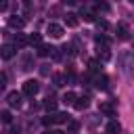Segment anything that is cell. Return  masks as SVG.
I'll return each instance as SVG.
<instances>
[{"label": "cell", "instance_id": "6da1fadb", "mask_svg": "<svg viewBox=\"0 0 134 134\" xmlns=\"http://www.w3.org/2000/svg\"><path fill=\"white\" fill-rule=\"evenodd\" d=\"M38 90H40V82H36V80H27V82H23L21 94H25V96H34V94H38Z\"/></svg>", "mask_w": 134, "mask_h": 134}, {"label": "cell", "instance_id": "7a4b0ae2", "mask_svg": "<svg viewBox=\"0 0 134 134\" xmlns=\"http://www.w3.org/2000/svg\"><path fill=\"white\" fill-rule=\"evenodd\" d=\"M46 34H48L50 38H61V36H63V25H59V23H48V25H46Z\"/></svg>", "mask_w": 134, "mask_h": 134}, {"label": "cell", "instance_id": "3957f363", "mask_svg": "<svg viewBox=\"0 0 134 134\" xmlns=\"http://www.w3.org/2000/svg\"><path fill=\"white\" fill-rule=\"evenodd\" d=\"M6 103H8V107H21V92H17V90L8 92L6 94Z\"/></svg>", "mask_w": 134, "mask_h": 134}, {"label": "cell", "instance_id": "277c9868", "mask_svg": "<svg viewBox=\"0 0 134 134\" xmlns=\"http://www.w3.org/2000/svg\"><path fill=\"white\" fill-rule=\"evenodd\" d=\"M98 111L105 113L107 117H113V115H115V107H113V103H109V100H103V103L98 105Z\"/></svg>", "mask_w": 134, "mask_h": 134}, {"label": "cell", "instance_id": "5b68a950", "mask_svg": "<svg viewBox=\"0 0 134 134\" xmlns=\"http://www.w3.org/2000/svg\"><path fill=\"white\" fill-rule=\"evenodd\" d=\"M13 44H15V48H23V46L29 44V38H25V34H15Z\"/></svg>", "mask_w": 134, "mask_h": 134}, {"label": "cell", "instance_id": "8992f818", "mask_svg": "<svg viewBox=\"0 0 134 134\" xmlns=\"http://www.w3.org/2000/svg\"><path fill=\"white\" fill-rule=\"evenodd\" d=\"M0 54H2V59H4V61L13 59V54H15V44H4V46L0 48Z\"/></svg>", "mask_w": 134, "mask_h": 134}, {"label": "cell", "instance_id": "52a82bcc", "mask_svg": "<svg viewBox=\"0 0 134 134\" xmlns=\"http://www.w3.org/2000/svg\"><path fill=\"white\" fill-rule=\"evenodd\" d=\"M77 111H84V109H88L90 107V96H77V100H75V105H73Z\"/></svg>", "mask_w": 134, "mask_h": 134}, {"label": "cell", "instance_id": "ba28073f", "mask_svg": "<svg viewBox=\"0 0 134 134\" xmlns=\"http://www.w3.org/2000/svg\"><path fill=\"white\" fill-rule=\"evenodd\" d=\"M109 80H107V75H103V73H98L96 77H94V86L96 88H100V90H107L109 88V84H107Z\"/></svg>", "mask_w": 134, "mask_h": 134}, {"label": "cell", "instance_id": "9c48e42d", "mask_svg": "<svg viewBox=\"0 0 134 134\" xmlns=\"http://www.w3.org/2000/svg\"><path fill=\"white\" fill-rule=\"evenodd\" d=\"M65 23H67V27H77L80 25V19H77L75 13H67L65 15Z\"/></svg>", "mask_w": 134, "mask_h": 134}, {"label": "cell", "instance_id": "30bf717a", "mask_svg": "<svg viewBox=\"0 0 134 134\" xmlns=\"http://www.w3.org/2000/svg\"><path fill=\"white\" fill-rule=\"evenodd\" d=\"M115 34H117V38L119 40H128V27H126V23H117V27H115Z\"/></svg>", "mask_w": 134, "mask_h": 134}, {"label": "cell", "instance_id": "8fae6325", "mask_svg": "<svg viewBox=\"0 0 134 134\" xmlns=\"http://www.w3.org/2000/svg\"><path fill=\"white\" fill-rule=\"evenodd\" d=\"M23 25H25V21H23L21 17H17V15L8 19V27H13V29H21Z\"/></svg>", "mask_w": 134, "mask_h": 134}, {"label": "cell", "instance_id": "7c38bea8", "mask_svg": "<svg viewBox=\"0 0 134 134\" xmlns=\"http://www.w3.org/2000/svg\"><path fill=\"white\" fill-rule=\"evenodd\" d=\"M121 130V126H119V121H115V119H111L109 124H107V134H117Z\"/></svg>", "mask_w": 134, "mask_h": 134}, {"label": "cell", "instance_id": "4fadbf2b", "mask_svg": "<svg viewBox=\"0 0 134 134\" xmlns=\"http://www.w3.org/2000/svg\"><path fill=\"white\" fill-rule=\"evenodd\" d=\"M36 54H38V57H48V54H52V46H46V44H42V46H38Z\"/></svg>", "mask_w": 134, "mask_h": 134}, {"label": "cell", "instance_id": "5bb4252c", "mask_svg": "<svg viewBox=\"0 0 134 134\" xmlns=\"http://www.w3.org/2000/svg\"><path fill=\"white\" fill-rule=\"evenodd\" d=\"M75 100H77V94L75 92H65V96H63V103L65 105H75Z\"/></svg>", "mask_w": 134, "mask_h": 134}, {"label": "cell", "instance_id": "9a60e30c", "mask_svg": "<svg viewBox=\"0 0 134 134\" xmlns=\"http://www.w3.org/2000/svg\"><path fill=\"white\" fill-rule=\"evenodd\" d=\"M44 109H46V111H50V113H52V111H57V100H54L52 96H48V98L44 100Z\"/></svg>", "mask_w": 134, "mask_h": 134}, {"label": "cell", "instance_id": "2e32d148", "mask_svg": "<svg viewBox=\"0 0 134 134\" xmlns=\"http://www.w3.org/2000/svg\"><path fill=\"white\" fill-rule=\"evenodd\" d=\"M96 44H98V48H109V38L107 36H96Z\"/></svg>", "mask_w": 134, "mask_h": 134}, {"label": "cell", "instance_id": "e0dca14e", "mask_svg": "<svg viewBox=\"0 0 134 134\" xmlns=\"http://www.w3.org/2000/svg\"><path fill=\"white\" fill-rule=\"evenodd\" d=\"M98 69H100V63H98V61H94V59L88 61V71H90V73H96V75H98Z\"/></svg>", "mask_w": 134, "mask_h": 134}, {"label": "cell", "instance_id": "ac0fdd59", "mask_svg": "<svg viewBox=\"0 0 134 134\" xmlns=\"http://www.w3.org/2000/svg\"><path fill=\"white\" fill-rule=\"evenodd\" d=\"M69 119H71V117H69L67 113H54V121H57V124H69Z\"/></svg>", "mask_w": 134, "mask_h": 134}, {"label": "cell", "instance_id": "d6986e66", "mask_svg": "<svg viewBox=\"0 0 134 134\" xmlns=\"http://www.w3.org/2000/svg\"><path fill=\"white\" fill-rule=\"evenodd\" d=\"M80 130V121H75V119H69V124H67V132L69 134H75Z\"/></svg>", "mask_w": 134, "mask_h": 134}, {"label": "cell", "instance_id": "ffe728a7", "mask_svg": "<svg viewBox=\"0 0 134 134\" xmlns=\"http://www.w3.org/2000/svg\"><path fill=\"white\" fill-rule=\"evenodd\" d=\"M82 17H84V21H88V23L96 21V15H94L92 10H84V8H82Z\"/></svg>", "mask_w": 134, "mask_h": 134}, {"label": "cell", "instance_id": "44dd1931", "mask_svg": "<svg viewBox=\"0 0 134 134\" xmlns=\"http://www.w3.org/2000/svg\"><path fill=\"white\" fill-rule=\"evenodd\" d=\"M29 44L31 46H42V36L40 34H31L29 36Z\"/></svg>", "mask_w": 134, "mask_h": 134}, {"label": "cell", "instance_id": "7402d4cb", "mask_svg": "<svg viewBox=\"0 0 134 134\" xmlns=\"http://www.w3.org/2000/svg\"><path fill=\"white\" fill-rule=\"evenodd\" d=\"M109 59H111L109 48H98V61H109Z\"/></svg>", "mask_w": 134, "mask_h": 134}, {"label": "cell", "instance_id": "603a6c76", "mask_svg": "<svg viewBox=\"0 0 134 134\" xmlns=\"http://www.w3.org/2000/svg\"><path fill=\"white\" fill-rule=\"evenodd\" d=\"M124 59H126V61H132L134 57H132V54H124ZM124 71H126V73H132V71H134V65H124Z\"/></svg>", "mask_w": 134, "mask_h": 134}, {"label": "cell", "instance_id": "cb8c5ba5", "mask_svg": "<svg viewBox=\"0 0 134 134\" xmlns=\"http://www.w3.org/2000/svg\"><path fill=\"white\" fill-rule=\"evenodd\" d=\"M42 124H44V126H52V124H57V121H54V113H52V115L42 117Z\"/></svg>", "mask_w": 134, "mask_h": 134}, {"label": "cell", "instance_id": "d4e9b609", "mask_svg": "<svg viewBox=\"0 0 134 134\" xmlns=\"http://www.w3.org/2000/svg\"><path fill=\"white\" fill-rule=\"evenodd\" d=\"M52 80H54V86H63L65 84V75H59L57 73V75H52Z\"/></svg>", "mask_w": 134, "mask_h": 134}, {"label": "cell", "instance_id": "484cf974", "mask_svg": "<svg viewBox=\"0 0 134 134\" xmlns=\"http://www.w3.org/2000/svg\"><path fill=\"white\" fill-rule=\"evenodd\" d=\"M0 119H2V121H4V124H10V119H13V117H10V113H8V111H6V109H4V111H2V113H0Z\"/></svg>", "mask_w": 134, "mask_h": 134}, {"label": "cell", "instance_id": "4316f807", "mask_svg": "<svg viewBox=\"0 0 134 134\" xmlns=\"http://www.w3.org/2000/svg\"><path fill=\"white\" fill-rule=\"evenodd\" d=\"M96 25H98V29H103V31H107V29H109V23H107L105 19H98V21H96Z\"/></svg>", "mask_w": 134, "mask_h": 134}, {"label": "cell", "instance_id": "83f0119b", "mask_svg": "<svg viewBox=\"0 0 134 134\" xmlns=\"http://www.w3.org/2000/svg\"><path fill=\"white\" fill-rule=\"evenodd\" d=\"M94 8H96L98 13H100V10H103V13H107V10H109V4H96Z\"/></svg>", "mask_w": 134, "mask_h": 134}, {"label": "cell", "instance_id": "f1b7e54d", "mask_svg": "<svg viewBox=\"0 0 134 134\" xmlns=\"http://www.w3.org/2000/svg\"><path fill=\"white\" fill-rule=\"evenodd\" d=\"M52 59H54V61H59V59H61V52H59V48H52Z\"/></svg>", "mask_w": 134, "mask_h": 134}, {"label": "cell", "instance_id": "f546056e", "mask_svg": "<svg viewBox=\"0 0 134 134\" xmlns=\"http://www.w3.org/2000/svg\"><path fill=\"white\" fill-rule=\"evenodd\" d=\"M40 73H42V75H48V73H50V69H48V65H42V69H40Z\"/></svg>", "mask_w": 134, "mask_h": 134}, {"label": "cell", "instance_id": "4dcf8cb0", "mask_svg": "<svg viewBox=\"0 0 134 134\" xmlns=\"http://www.w3.org/2000/svg\"><path fill=\"white\" fill-rule=\"evenodd\" d=\"M0 86H2V88L6 86V73H4V71H2V75H0Z\"/></svg>", "mask_w": 134, "mask_h": 134}, {"label": "cell", "instance_id": "1f68e13d", "mask_svg": "<svg viewBox=\"0 0 134 134\" xmlns=\"http://www.w3.org/2000/svg\"><path fill=\"white\" fill-rule=\"evenodd\" d=\"M44 134H63V132H61V130H46Z\"/></svg>", "mask_w": 134, "mask_h": 134}]
</instances>
